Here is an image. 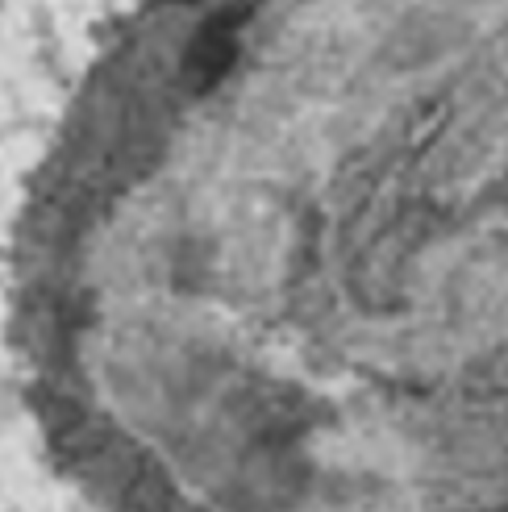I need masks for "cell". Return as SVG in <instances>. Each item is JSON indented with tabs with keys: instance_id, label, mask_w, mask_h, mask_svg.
<instances>
[{
	"instance_id": "1",
	"label": "cell",
	"mask_w": 508,
	"mask_h": 512,
	"mask_svg": "<svg viewBox=\"0 0 508 512\" xmlns=\"http://www.w3.org/2000/svg\"><path fill=\"white\" fill-rule=\"evenodd\" d=\"M238 55V17H213L205 30L196 34L192 50H188V88L192 92H209L225 71H230Z\"/></svg>"
},
{
	"instance_id": "2",
	"label": "cell",
	"mask_w": 508,
	"mask_h": 512,
	"mask_svg": "<svg viewBox=\"0 0 508 512\" xmlns=\"http://www.w3.org/2000/svg\"><path fill=\"white\" fill-rule=\"evenodd\" d=\"M125 512H175V492L167 475L155 467L134 475L130 488H125Z\"/></svg>"
},
{
	"instance_id": "3",
	"label": "cell",
	"mask_w": 508,
	"mask_h": 512,
	"mask_svg": "<svg viewBox=\"0 0 508 512\" xmlns=\"http://www.w3.org/2000/svg\"><path fill=\"white\" fill-rule=\"evenodd\" d=\"M184 5H192V0H184Z\"/></svg>"
}]
</instances>
